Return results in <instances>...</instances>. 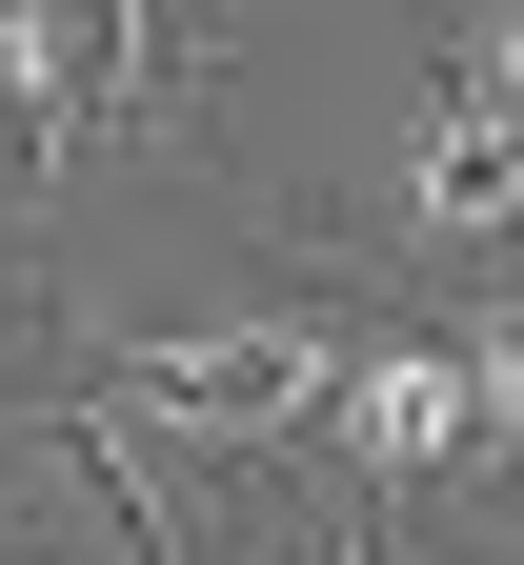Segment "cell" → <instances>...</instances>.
<instances>
[{"mask_svg":"<svg viewBox=\"0 0 524 565\" xmlns=\"http://www.w3.org/2000/svg\"><path fill=\"white\" fill-rule=\"evenodd\" d=\"M464 323V364H484V465H524V282H484V303H443Z\"/></svg>","mask_w":524,"mask_h":565,"instance_id":"1","label":"cell"},{"mask_svg":"<svg viewBox=\"0 0 524 565\" xmlns=\"http://www.w3.org/2000/svg\"><path fill=\"white\" fill-rule=\"evenodd\" d=\"M0 565H21V545H0Z\"/></svg>","mask_w":524,"mask_h":565,"instance_id":"2","label":"cell"}]
</instances>
